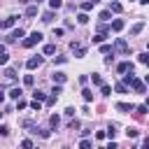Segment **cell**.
<instances>
[{
  "mask_svg": "<svg viewBox=\"0 0 149 149\" xmlns=\"http://www.w3.org/2000/svg\"><path fill=\"white\" fill-rule=\"evenodd\" d=\"M77 21H79V23H86V21H88V16H86V14H84V12H81V14H79V16H77Z\"/></svg>",
  "mask_w": 149,
  "mask_h": 149,
  "instance_id": "37",
  "label": "cell"
},
{
  "mask_svg": "<svg viewBox=\"0 0 149 149\" xmlns=\"http://www.w3.org/2000/svg\"><path fill=\"white\" fill-rule=\"evenodd\" d=\"M19 2H28V0H19Z\"/></svg>",
  "mask_w": 149,
  "mask_h": 149,
  "instance_id": "51",
  "label": "cell"
},
{
  "mask_svg": "<svg viewBox=\"0 0 149 149\" xmlns=\"http://www.w3.org/2000/svg\"><path fill=\"white\" fill-rule=\"evenodd\" d=\"M63 33H65V30H63V28H54V37H61V35H63Z\"/></svg>",
  "mask_w": 149,
  "mask_h": 149,
  "instance_id": "40",
  "label": "cell"
},
{
  "mask_svg": "<svg viewBox=\"0 0 149 149\" xmlns=\"http://www.w3.org/2000/svg\"><path fill=\"white\" fill-rule=\"evenodd\" d=\"M21 149H33V140H23L21 142Z\"/></svg>",
  "mask_w": 149,
  "mask_h": 149,
  "instance_id": "32",
  "label": "cell"
},
{
  "mask_svg": "<svg viewBox=\"0 0 149 149\" xmlns=\"http://www.w3.org/2000/svg\"><path fill=\"white\" fill-rule=\"evenodd\" d=\"M93 5H95V0H86V2H81V9H84V14H86V12H91V9H93Z\"/></svg>",
  "mask_w": 149,
  "mask_h": 149,
  "instance_id": "15",
  "label": "cell"
},
{
  "mask_svg": "<svg viewBox=\"0 0 149 149\" xmlns=\"http://www.w3.org/2000/svg\"><path fill=\"white\" fill-rule=\"evenodd\" d=\"M42 61H44L42 56H30V58L26 61V68H28V70H35V68H40V65H42Z\"/></svg>",
  "mask_w": 149,
  "mask_h": 149,
  "instance_id": "3",
  "label": "cell"
},
{
  "mask_svg": "<svg viewBox=\"0 0 149 149\" xmlns=\"http://www.w3.org/2000/svg\"><path fill=\"white\" fill-rule=\"evenodd\" d=\"M42 21H44V23H51V21H54V12H44V14H42Z\"/></svg>",
  "mask_w": 149,
  "mask_h": 149,
  "instance_id": "22",
  "label": "cell"
},
{
  "mask_svg": "<svg viewBox=\"0 0 149 149\" xmlns=\"http://www.w3.org/2000/svg\"><path fill=\"white\" fill-rule=\"evenodd\" d=\"M112 30H116V33L123 30V21H121V19H114V21H112Z\"/></svg>",
  "mask_w": 149,
  "mask_h": 149,
  "instance_id": "17",
  "label": "cell"
},
{
  "mask_svg": "<svg viewBox=\"0 0 149 149\" xmlns=\"http://www.w3.org/2000/svg\"><path fill=\"white\" fill-rule=\"evenodd\" d=\"M112 51L128 56V54H130V47H128V42H126L123 37H116V40H114V44H112Z\"/></svg>",
  "mask_w": 149,
  "mask_h": 149,
  "instance_id": "1",
  "label": "cell"
},
{
  "mask_svg": "<svg viewBox=\"0 0 149 149\" xmlns=\"http://www.w3.org/2000/svg\"><path fill=\"white\" fill-rule=\"evenodd\" d=\"M23 84H26V86H33V84H35V77H33V74H26V77H23Z\"/></svg>",
  "mask_w": 149,
  "mask_h": 149,
  "instance_id": "27",
  "label": "cell"
},
{
  "mask_svg": "<svg viewBox=\"0 0 149 149\" xmlns=\"http://www.w3.org/2000/svg\"><path fill=\"white\" fill-rule=\"evenodd\" d=\"M26 105H28V102H26V100H16V107H19V109H23V107H26Z\"/></svg>",
  "mask_w": 149,
  "mask_h": 149,
  "instance_id": "41",
  "label": "cell"
},
{
  "mask_svg": "<svg viewBox=\"0 0 149 149\" xmlns=\"http://www.w3.org/2000/svg\"><path fill=\"white\" fill-rule=\"evenodd\" d=\"M26 33H23V28H14L12 33H9V37H7V42H16V40H21Z\"/></svg>",
  "mask_w": 149,
  "mask_h": 149,
  "instance_id": "5",
  "label": "cell"
},
{
  "mask_svg": "<svg viewBox=\"0 0 149 149\" xmlns=\"http://www.w3.org/2000/svg\"><path fill=\"white\" fill-rule=\"evenodd\" d=\"M30 107H33V109H37V112H40V107H42V102H40V100H33V102H30Z\"/></svg>",
  "mask_w": 149,
  "mask_h": 149,
  "instance_id": "39",
  "label": "cell"
},
{
  "mask_svg": "<svg viewBox=\"0 0 149 149\" xmlns=\"http://www.w3.org/2000/svg\"><path fill=\"white\" fill-rule=\"evenodd\" d=\"M116 70H119L121 74H128V72H133V63H130V61H121V63L116 65Z\"/></svg>",
  "mask_w": 149,
  "mask_h": 149,
  "instance_id": "4",
  "label": "cell"
},
{
  "mask_svg": "<svg viewBox=\"0 0 149 149\" xmlns=\"http://www.w3.org/2000/svg\"><path fill=\"white\" fill-rule=\"evenodd\" d=\"M100 51H102V54H109V51H112V44H102Z\"/></svg>",
  "mask_w": 149,
  "mask_h": 149,
  "instance_id": "38",
  "label": "cell"
},
{
  "mask_svg": "<svg viewBox=\"0 0 149 149\" xmlns=\"http://www.w3.org/2000/svg\"><path fill=\"white\" fill-rule=\"evenodd\" d=\"M0 28H2V23H0Z\"/></svg>",
  "mask_w": 149,
  "mask_h": 149,
  "instance_id": "53",
  "label": "cell"
},
{
  "mask_svg": "<svg viewBox=\"0 0 149 149\" xmlns=\"http://www.w3.org/2000/svg\"><path fill=\"white\" fill-rule=\"evenodd\" d=\"M79 149H91V140H86V137H84V140L79 142Z\"/></svg>",
  "mask_w": 149,
  "mask_h": 149,
  "instance_id": "29",
  "label": "cell"
},
{
  "mask_svg": "<svg viewBox=\"0 0 149 149\" xmlns=\"http://www.w3.org/2000/svg\"><path fill=\"white\" fill-rule=\"evenodd\" d=\"M130 86H133V91H137V93H144V81H142V79H137V77H135V79L130 81Z\"/></svg>",
  "mask_w": 149,
  "mask_h": 149,
  "instance_id": "7",
  "label": "cell"
},
{
  "mask_svg": "<svg viewBox=\"0 0 149 149\" xmlns=\"http://www.w3.org/2000/svg\"><path fill=\"white\" fill-rule=\"evenodd\" d=\"M51 93H54V95H61V93H63V86H56V84H54V88H51Z\"/></svg>",
  "mask_w": 149,
  "mask_h": 149,
  "instance_id": "34",
  "label": "cell"
},
{
  "mask_svg": "<svg viewBox=\"0 0 149 149\" xmlns=\"http://www.w3.org/2000/svg\"><path fill=\"white\" fill-rule=\"evenodd\" d=\"M65 79H68V77H65V72H54V74H51V81H54L56 86H63V84H65Z\"/></svg>",
  "mask_w": 149,
  "mask_h": 149,
  "instance_id": "6",
  "label": "cell"
},
{
  "mask_svg": "<svg viewBox=\"0 0 149 149\" xmlns=\"http://www.w3.org/2000/svg\"><path fill=\"white\" fill-rule=\"evenodd\" d=\"M140 63H144V65H149V51H147V54H142V56H140Z\"/></svg>",
  "mask_w": 149,
  "mask_h": 149,
  "instance_id": "36",
  "label": "cell"
},
{
  "mask_svg": "<svg viewBox=\"0 0 149 149\" xmlns=\"http://www.w3.org/2000/svg\"><path fill=\"white\" fill-rule=\"evenodd\" d=\"M14 23H16V16H7L2 21V28H14Z\"/></svg>",
  "mask_w": 149,
  "mask_h": 149,
  "instance_id": "13",
  "label": "cell"
},
{
  "mask_svg": "<svg viewBox=\"0 0 149 149\" xmlns=\"http://www.w3.org/2000/svg\"><path fill=\"white\" fill-rule=\"evenodd\" d=\"M142 28H144V23H142V21H137V23L130 28V35H140V33H142Z\"/></svg>",
  "mask_w": 149,
  "mask_h": 149,
  "instance_id": "14",
  "label": "cell"
},
{
  "mask_svg": "<svg viewBox=\"0 0 149 149\" xmlns=\"http://www.w3.org/2000/svg\"><path fill=\"white\" fill-rule=\"evenodd\" d=\"M100 91H102V95H109V93H112V86H107V84H102V86H100Z\"/></svg>",
  "mask_w": 149,
  "mask_h": 149,
  "instance_id": "30",
  "label": "cell"
},
{
  "mask_svg": "<svg viewBox=\"0 0 149 149\" xmlns=\"http://www.w3.org/2000/svg\"><path fill=\"white\" fill-rule=\"evenodd\" d=\"M140 2H142V5H149V0H140Z\"/></svg>",
  "mask_w": 149,
  "mask_h": 149,
  "instance_id": "49",
  "label": "cell"
},
{
  "mask_svg": "<svg viewBox=\"0 0 149 149\" xmlns=\"http://www.w3.org/2000/svg\"><path fill=\"white\" fill-rule=\"evenodd\" d=\"M2 54H5V47H2V44H0V56H2Z\"/></svg>",
  "mask_w": 149,
  "mask_h": 149,
  "instance_id": "47",
  "label": "cell"
},
{
  "mask_svg": "<svg viewBox=\"0 0 149 149\" xmlns=\"http://www.w3.org/2000/svg\"><path fill=\"white\" fill-rule=\"evenodd\" d=\"M47 98H49V95H47L44 91H35V93H33V100H40V102H47Z\"/></svg>",
  "mask_w": 149,
  "mask_h": 149,
  "instance_id": "10",
  "label": "cell"
},
{
  "mask_svg": "<svg viewBox=\"0 0 149 149\" xmlns=\"http://www.w3.org/2000/svg\"><path fill=\"white\" fill-rule=\"evenodd\" d=\"M144 84H149V74H147V77H144Z\"/></svg>",
  "mask_w": 149,
  "mask_h": 149,
  "instance_id": "48",
  "label": "cell"
},
{
  "mask_svg": "<svg viewBox=\"0 0 149 149\" xmlns=\"http://www.w3.org/2000/svg\"><path fill=\"white\" fill-rule=\"evenodd\" d=\"M33 133H37V135H40V137H44V140L51 135V133H49V130H44V128H33Z\"/></svg>",
  "mask_w": 149,
  "mask_h": 149,
  "instance_id": "21",
  "label": "cell"
},
{
  "mask_svg": "<svg viewBox=\"0 0 149 149\" xmlns=\"http://www.w3.org/2000/svg\"><path fill=\"white\" fill-rule=\"evenodd\" d=\"M91 79H93V84H95V86H102V77H100L98 72H93V74H91Z\"/></svg>",
  "mask_w": 149,
  "mask_h": 149,
  "instance_id": "24",
  "label": "cell"
},
{
  "mask_svg": "<svg viewBox=\"0 0 149 149\" xmlns=\"http://www.w3.org/2000/svg\"><path fill=\"white\" fill-rule=\"evenodd\" d=\"M109 16H112V12H109V9H105V12H100V16H98V19H100V21H109Z\"/></svg>",
  "mask_w": 149,
  "mask_h": 149,
  "instance_id": "26",
  "label": "cell"
},
{
  "mask_svg": "<svg viewBox=\"0 0 149 149\" xmlns=\"http://www.w3.org/2000/svg\"><path fill=\"white\" fill-rule=\"evenodd\" d=\"M81 98H84L86 102H91V100H93V91H88V88H84V91H81Z\"/></svg>",
  "mask_w": 149,
  "mask_h": 149,
  "instance_id": "20",
  "label": "cell"
},
{
  "mask_svg": "<svg viewBox=\"0 0 149 149\" xmlns=\"http://www.w3.org/2000/svg\"><path fill=\"white\" fill-rule=\"evenodd\" d=\"M105 37H107V35H93V44H100Z\"/></svg>",
  "mask_w": 149,
  "mask_h": 149,
  "instance_id": "33",
  "label": "cell"
},
{
  "mask_svg": "<svg viewBox=\"0 0 149 149\" xmlns=\"http://www.w3.org/2000/svg\"><path fill=\"white\" fill-rule=\"evenodd\" d=\"M95 137H98V140H102V137H107V133H105V130H98V133H95Z\"/></svg>",
  "mask_w": 149,
  "mask_h": 149,
  "instance_id": "42",
  "label": "cell"
},
{
  "mask_svg": "<svg viewBox=\"0 0 149 149\" xmlns=\"http://www.w3.org/2000/svg\"><path fill=\"white\" fill-rule=\"evenodd\" d=\"M56 54V44H44V56H51Z\"/></svg>",
  "mask_w": 149,
  "mask_h": 149,
  "instance_id": "19",
  "label": "cell"
},
{
  "mask_svg": "<svg viewBox=\"0 0 149 149\" xmlns=\"http://www.w3.org/2000/svg\"><path fill=\"white\" fill-rule=\"evenodd\" d=\"M56 100H58V95H54V93H51V95L47 98V105H56Z\"/></svg>",
  "mask_w": 149,
  "mask_h": 149,
  "instance_id": "35",
  "label": "cell"
},
{
  "mask_svg": "<svg viewBox=\"0 0 149 149\" xmlns=\"http://www.w3.org/2000/svg\"><path fill=\"white\" fill-rule=\"evenodd\" d=\"M49 7L51 9H61L63 7V0H49Z\"/></svg>",
  "mask_w": 149,
  "mask_h": 149,
  "instance_id": "25",
  "label": "cell"
},
{
  "mask_svg": "<svg viewBox=\"0 0 149 149\" xmlns=\"http://www.w3.org/2000/svg\"><path fill=\"white\" fill-rule=\"evenodd\" d=\"M105 133H107V137H114V135H116V126H109Z\"/></svg>",
  "mask_w": 149,
  "mask_h": 149,
  "instance_id": "31",
  "label": "cell"
},
{
  "mask_svg": "<svg viewBox=\"0 0 149 149\" xmlns=\"http://www.w3.org/2000/svg\"><path fill=\"white\" fill-rule=\"evenodd\" d=\"M121 9H123V7H121V2H116V0H112V2H109V12H114V14H119Z\"/></svg>",
  "mask_w": 149,
  "mask_h": 149,
  "instance_id": "12",
  "label": "cell"
},
{
  "mask_svg": "<svg viewBox=\"0 0 149 149\" xmlns=\"http://www.w3.org/2000/svg\"><path fill=\"white\" fill-rule=\"evenodd\" d=\"M116 109H119V112H133L135 107H133L130 102H116Z\"/></svg>",
  "mask_w": 149,
  "mask_h": 149,
  "instance_id": "9",
  "label": "cell"
},
{
  "mask_svg": "<svg viewBox=\"0 0 149 149\" xmlns=\"http://www.w3.org/2000/svg\"><path fill=\"white\" fill-rule=\"evenodd\" d=\"M49 126H51V128H58V126H61V116H58V114H51V116H49Z\"/></svg>",
  "mask_w": 149,
  "mask_h": 149,
  "instance_id": "11",
  "label": "cell"
},
{
  "mask_svg": "<svg viewBox=\"0 0 149 149\" xmlns=\"http://www.w3.org/2000/svg\"><path fill=\"white\" fill-rule=\"evenodd\" d=\"M7 61H9V58H7V54H2V56H0V65H7Z\"/></svg>",
  "mask_w": 149,
  "mask_h": 149,
  "instance_id": "44",
  "label": "cell"
},
{
  "mask_svg": "<svg viewBox=\"0 0 149 149\" xmlns=\"http://www.w3.org/2000/svg\"><path fill=\"white\" fill-rule=\"evenodd\" d=\"M40 42H42V33H40V30H35V33H30V35L23 40V47H26V49H30V47H35V44H40Z\"/></svg>",
  "mask_w": 149,
  "mask_h": 149,
  "instance_id": "2",
  "label": "cell"
},
{
  "mask_svg": "<svg viewBox=\"0 0 149 149\" xmlns=\"http://www.w3.org/2000/svg\"><path fill=\"white\" fill-rule=\"evenodd\" d=\"M5 77H7V79H16V70H14V68H7V70H5Z\"/></svg>",
  "mask_w": 149,
  "mask_h": 149,
  "instance_id": "23",
  "label": "cell"
},
{
  "mask_svg": "<svg viewBox=\"0 0 149 149\" xmlns=\"http://www.w3.org/2000/svg\"><path fill=\"white\" fill-rule=\"evenodd\" d=\"M147 49H149V44H147Z\"/></svg>",
  "mask_w": 149,
  "mask_h": 149,
  "instance_id": "54",
  "label": "cell"
},
{
  "mask_svg": "<svg viewBox=\"0 0 149 149\" xmlns=\"http://www.w3.org/2000/svg\"><path fill=\"white\" fill-rule=\"evenodd\" d=\"M144 105H147V107H149V98H147V102H144Z\"/></svg>",
  "mask_w": 149,
  "mask_h": 149,
  "instance_id": "50",
  "label": "cell"
},
{
  "mask_svg": "<svg viewBox=\"0 0 149 149\" xmlns=\"http://www.w3.org/2000/svg\"><path fill=\"white\" fill-rule=\"evenodd\" d=\"M21 95H23V88H21V86H14V88H9V98H14V100H21Z\"/></svg>",
  "mask_w": 149,
  "mask_h": 149,
  "instance_id": "8",
  "label": "cell"
},
{
  "mask_svg": "<svg viewBox=\"0 0 149 149\" xmlns=\"http://www.w3.org/2000/svg\"><path fill=\"white\" fill-rule=\"evenodd\" d=\"M142 149H149V137L144 140V147H142Z\"/></svg>",
  "mask_w": 149,
  "mask_h": 149,
  "instance_id": "45",
  "label": "cell"
},
{
  "mask_svg": "<svg viewBox=\"0 0 149 149\" xmlns=\"http://www.w3.org/2000/svg\"><path fill=\"white\" fill-rule=\"evenodd\" d=\"M100 149H107V147H100Z\"/></svg>",
  "mask_w": 149,
  "mask_h": 149,
  "instance_id": "52",
  "label": "cell"
},
{
  "mask_svg": "<svg viewBox=\"0 0 149 149\" xmlns=\"http://www.w3.org/2000/svg\"><path fill=\"white\" fill-rule=\"evenodd\" d=\"M114 91H116V93H126V91H128V86H126L123 81H116V84H114Z\"/></svg>",
  "mask_w": 149,
  "mask_h": 149,
  "instance_id": "18",
  "label": "cell"
},
{
  "mask_svg": "<svg viewBox=\"0 0 149 149\" xmlns=\"http://www.w3.org/2000/svg\"><path fill=\"white\" fill-rule=\"evenodd\" d=\"M126 137H128V140L137 137V130H135V128H128V130H126Z\"/></svg>",
  "mask_w": 149,
  "mask_h": 149,
  "instance_id": "28",
  "label": "cell"
},
{
  "mask_svg": "<svg viewBox=\"0 0 149 149\" xmlns=\"http://www.w3.org/2000/svg\"><path fill=\"white\" fill-rule=\"evenodd\" d=\"M2 100H5V93H2V88H0V102H2Z\"/></svg>",
  "mask_w": 149,
  "mask_h": 149,
  "instance_id": "46",
  "label": "cell"
},
{
  "mask_svg": "<svg viewBox=\"0 0 149 149\" xmlns=\"http://www.w3.org/2000/svg\"><path fill=\"white\" fill-rule=\"evenodd\" d=\"M26 16H28V19H33V16H37V5H30V7L26 9Z\"/></svg>",
  "mask_w": 149,
  "mask_h": 149,
  "instance_id": "16",
  "label": "cell"
},
{
  "mask_svg": "<svg viewBox=\"0 0 149 149\" xmlns=\"http://www.w3.org/2000/svg\"><path fill=\"white\" fill-rule=\"evenodd\" d=\"M0 135H9V128L7 126H0Z\"/></svg>",
  "mask_w": 149,
  "mask_h": 149,
  "instance_id": "43",
  "label": "cell"
}]
</instances>
